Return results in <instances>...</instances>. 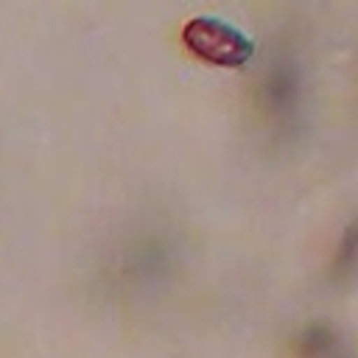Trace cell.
Masks as SVG:
<instances>
[{
	"label": "cell",
	"instance_id": "1",
	"mask_svg": "<svg viewBox=\"0 0 358 358\" xmlns=\"http://www.w3.org/2000/svg\"><path fill=\"white\" fill-rule=\"evenodd\" d=\"M185 48L215 67H243L255 56V42L218 17H193L182 28Z\"/></svg>",
	"mask_w": 358,
	"mask_h": 358
}]
</instances>
